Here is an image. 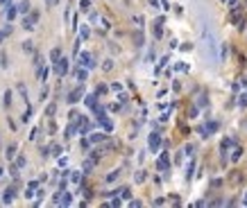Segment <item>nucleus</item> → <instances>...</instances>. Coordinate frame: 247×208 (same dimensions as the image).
<instances>
[{
  "label": "nucleus",
  "mask_w": 247,
  "mask_h": 208,
  "mask_svg": "<svg viewBox=\"0 0 247 208\" xmlns=\"http://www.w3.org/2000/svg\"><path fill=\"white\" fill-rule=\"evenodd\" d=\"M75 77H77L79 81H86V77H88V70H86V68H77V70H75Z\"/></svg>",
  "instance_id": "obj_12"
},
{
  "label": "nucleus",
  "mask_w": 247,
  "mask_h": 208,
  "mask_svg": "<svg viewBox=\"0 0 247 208\" xmlns=\"http://www.w3.org/2000/svg\"><path fill=\"white\" fill-rule=\"evenodd\" d=\"M107 93V86H98V91H95V95H104Z\"/></svg>",
  "instance_id": "obj_43"
},
{
  "label": "nucleus",
  "mask_w": 247,
  "mask_h": 208,
  "mask_svg": "<svg viewBox=\"0 0 247 208\" xmlns=\"http://www.w3.org/2000/svg\"><path fill=\"white\" fill-rule=\"evenodd\" d=\"M30 118H32V107H27V111L23 113V118H21V120H23V122H27Z\"/></svg>",
  "instance_id": "obj_34"
},
{
  "label": "nucleus",
  "mask_w": 247,
  "mask_h": 208,
  "mask_svg": "<svg viewBox=\"0 0 247 208\" xmlns=\"http://www.w3.org/2000/svg\"><path fill=\"white\" fill-rule=\"evenodd\" d=\"M55 72H57L59 77L66 75V72H68V59H64V57H61L59 61H55Z\"/></svg>",
  "instance_id": "obj_3"
},
{
  "label": "nucleus",
  "mask_w": 247,
  "mask_h": 208,
  "mask_svg": "<svg viewBox=\"0 0 247 208\" xmlns=\"http://www.w3.org/2000/svg\"><path fill=\"white\" fill-rule=\"evenodd\" d=\"M11 32H14V27H11V23H7V25L2 27V30H0V43H2V41H5L7 36L11 34Z\"/></svg>",
  "instance_id": "obj_10"
},
{
  "label": "nucleus",
  "mask_w": 247,
  "mask_h": 208,
  "mask_svg": "<svg viewBox=\"0 0 247 208\" xmlns=\"http://www.w3.org/2000/svg\"><path fill=\"white\" fill-rule=\"evenodd\" d=\"M23 50H25V52H34V45H32V41H25V43H23Z\"/></svg>",
  "instance_id": "obj_30"
},
{
  "label": "nucleus",
  "mask_w": 247,
  "mask_h": 208,
  "mask_svg": "<svg viewBox=\"0 0 247 208\" xmlns=\"http://www.w3.org/2000/svg\"><path fill=\"white\" fill-rule=\"evenodd\" d=\"M82 95H84V84H79L75 91L68 93V102H70V104H75V102H79V97H82Z\"/></svg>",
  "instance_id": "obj_5"
},
{
  "label": "nucleus",
  "mask_w": 247,
  "mask_h": 208,
  "mask_svg": "<svg viewBox=\"0 0 247 208\" xmlns=\"http://www.w3.org/2000/svg\"><path fill=\"white\" fill-rule=\"evenodd\" d=\"M46 5H48V7H55V5H57V0H46Z\"/></svg>",
  "instance_id": "obj_48"
},
{
  "label": "nucleus",
  "mask_w": 247,
  "mask_h": 208,
  "mask_svg": "<svg viewBox=\"0 0 247 208\" xmlns=\"http://www.w3.org/2000/svg\"><path fill=\"white\" fill-rule=\"evenodd\" d=\"M36 136H39V129H32V133H30V138H32V140H36Z\"/></svg>",
  "instance_id": "obj_46"
},
{
  "label": "nucleus",
  "mask_w": 247,
  "mask_h": 208,
  "mask_svg": "<svg viewBox=\"0 0 247 208\" xmlns=\"http://www.w3.org/2000/svg\"><path fill=\"white\" fill-rule=\"evenodd\" d=\"M79 7H82V9L86 11L88 7H91V0H79Z\"/></svg>",
  "instance_id": "obj_35"
},
{
  "label": "nucleus",
  "mask_w": 247,
  "mask_h": 208,
  "mask_svg": "<svg viewBox=\"0 0 247 208\" xmlns=\"http://www.w3.org/2000/svg\"><path fill=\"white\" fill-rule=\"evenodd\" d=\"M206 104H209V102H206V95H202L200 100H197V107H206Z\"/></svg>",
  "instance_id": "obj_41"
},
{
  "label": "nucleus",
  "mask_w": 247,
  "mask_h": 208,
  "mask_svg": "<svg viewBox=\"0 0 247 208\" xmlns=\"http://www.w3.org/2000/svg\"><path fill=\"white\" fill-rule=\"evenodd\" d=\"M2 174H5V168H2V165H0V179H2Z\"/></svg>",
  "instance_id": "obj_50"
},
{
  "label": "nucleus",
  "mask_w": 247,
  "mask_h": 208,
  "mask_svg": "<svg viewBox=\"0 0 247 208\" xmlns=\"http://www.w3.org/2000/svg\"><path fill=\"white\" fill-rule=\"evenodd\" d=\"M0 5H2V7H7V5H11V0H0Z\"/></svg>",
  "instance_id": "obj_49"
},
{
  "label": "nucleus",
  "mask_w": 247,
  "mask_h": 208,
  "mask_svg": "<svg viewBox=\"0 0 247 208\" xmlns=\"http://www.w3.org/2000/svg\"><path fill=\"white\" fill-rule=\"evenodd\" d=\"M82 147H84V149L91 147V140H88V138H82Z\"/></svg>",
  "instance_id": "obj_42"
},
{
  "label": "nucleus",
  "mask_w": 247,
  "mask_h": 208,
  "mask_svg": "<svg viewBox=\"0 0 247 208\" xmlns=\"http://www.w3.org/2000/svg\"><path fill=\"white\" fill-rule=\"evenodd\" d=\"M18 93L23 95V100L27 102V91H25V84H18Z\"/></svg>",
  "instance_id": "obj_32"
},
{
  "label": "nucleus",
  "mask_w": 247,
  "mask_h": 208,
  "mask_svg": "<svg viewBox=\"0 0 247 208\" xmlns=\"http://www.w3.org/2000/svg\"><path fill=\"white\" fill-rule=\"evenodd\" d=\"M77 66H84L86 70H93L95 68V57L91 52H82V54L77 52Z\"/></svg>",
  "instance_id": "obj_1"
},
{
  "label": "nucleus",
  "mask_w": 247,
  "mask_h": 208,
  "mask_svg": "<svg viewBox=\"0 0 247 208\" xmlns=\"http://www.w3.org/2000/svg\"><path fill=\"white\" fill-rule=\"evenodd\" d=\"M5 16H7V23H11V20L18 16V9H16L14 5H7V9H5Z\"/></svg>",
  "instance_id": "obj_8"
},
{
  "label": "nucleus",
  "mask_w": 247,
  "mask_h": 208,
  "mask_svg": "<svg viewBox=\"0 0 247 208\" xmlns=\"http://www.w3.org/2000/svg\"><path fill=\"white\" fill-rule=\"evenodd\" d=\"M16 149H18V147H16V145H14V142H11V145H9V147H7V158H9V161H11V158H16Z\"/></svg>",
  "instance_id": "obj_18"
},
{
  "label": "nucleus",
  "mask_w": 247,
  "mask_h": 208,
  "mask_svg": "<svg viewBox=\"0 0 247 208\" xmlns=\"http://www.w3.org/2000/svg\"><path fill=\"white\" fill-rule=\"evenodd\" d=\"M168 165H170V161H168V154H161V158H159V161H156V168H159L161 170V172H165V170H168Z\"/></svg>",
  "instance_id": "obj_7"
},
{
  "label": "nucleus",
  "mask_w": 247,
  "mask_h": 208,
  "mask_svg": "<svg viewBox=\"0 0 247 208\" xmlns=\"http://www.w3.org/2000/svg\"><path fill=\"white\" fill-rule=\"evenodd\" d=\"M34 68H36V75H39V70L43 68V57L41 54H34Z\"/></svg>",
  "instance_id": "obj_17"
},
{
  "label": "nucleus",
  "mask_w": 247,
  "mask_h": 208,
  "mask_svg": "<svg viewBox=\"0 0 247 208\" xmlns=\"http://www.w3.org/2000/svg\"><path fill=\"white\" fill-rule=\"evenodd\" d=\"M111 68H113V61H111V59H107V61L102 63V70H107V72H109Z\"/></svg>",
  "instance_id": "obj_31"
},
{
  "label": "nucleus",
  "mask_w": 247,
  "mask_h": 208,
  "mask_svg": "<svg viewBox=\"0 0 247 208\" xmlns=\"http://www.w3.org/2000/svg\"><path fill=\"white\" fill-rule=\"evenodd\" d=\"M68 179H70L75 186H79V183H82V172H77V170H75V172H68Z\"/></svg>",
  "instance_id": "obj_11"
},
{
  "label": "nucleus",
  "mask_w": 247,
  "mask_h": 208,
  "mask_svg": "<svg viewBox=\"0 0 247 208\" xmlns=\"http://www.w3.org/2000/svg\"><path fill=\"white\" fill-rule=\"evenodd\" d=\"M175 68H177L179 72H186V70H188V63H184V61H179V63H175Z\"/></svg>",
  "instance_id": "obj_28"
},
{
  "label": "nucleus",
  "mask_w": 247,
  "mask_h": 208,
  "mask_svg": "<svg viewBox=\"0 0 247 208\" xmlns=\"http://www.w3.org/2000/svg\"><path fill=\"white\" fill-rule=\"evenodd\" d=\"M229 147H234V140H231V138H225V140L220 142V149H222V152H227Z\"/></svg>",
  "instance_id": "obj_19"
},
{
  "label": "nucleus",
  "mask_w": 247,
  "mask_h": 208,
  "mask_svg": "<svg viewBox=\"0 0 247 208\" xmlns=\"http://www.w3.org/2000/svg\"><path fill=\"white\" fill-rule=\"evenodd\" d=\"M27 20H30V23H36V20H39V11H32V14H30V18H27Z\"/></svg>",
  "instance_id": "obj_38"
},
{
  "label": "nucleus",
  "mask_w": 247,
  "mask_h": 208,
  "mask_svg": "<svg viewBox=\"0 0 247 208\" xmlns=\"http://www.w3.org/2000/svg\"><path fill=\"white\" fill-rule=\"evenodd\" d=\"M145 181V172H136V183H143Z\"/></svg>",
  "instance_id": "obj_39"
},
{
  "label": "nucleus",
  "mask_w": 247,
  "mask_h": 208,
  "mask_svg": "<svg viewBox=\"0 0 247 208\" xmlns=\"http://www.w3.org/2000/svg\"><path fill=\"white\" fill-rule=\"evenodd\" d=\"M88 36H91V32H88V27H86V25H84V27H82V30H79V41H86V39H88Z\"/></svg>",
  "instance_id": "obj_21"
},
{
  "label": "nucleus",
  "mask_w": 247,
  "mask_h": 208,
  "mask_svg": "<svg viewBox=\"0 0 247 208\" xmlns=\"http://www.w3.org/2000/svg\"><path fill=\"white\" fill-rule=\"evenodd\" d=\"M193 172H195V161L188 163V168H186V179H191V177H193Z\"/></svg>",
  "instance_id": "obj_23"
},
{
  "label": "nucleus",
  "mask_w": 247,
  "mask_h": 208,
  "mask_svg": "<svg viewBox=\"0 0 247 208\" xmlns=\"http://www.w3.org/2000/svg\"><path fill=\"white\" fill-rule=\"evenodd\" d=\"M238 107L247 109V93H240V97H238Z\"/></svg>",
  "instance_id": "obj_20"
},
{
  "label": "nucleus",
  "mask_w": 247,
  "mask_h": 208,
  "mask_svg": "<svg viewBox=\"0 0 247 208\" xmlns=\"http://www.w3.org/2000/svg\"><path fill=\"white\" fill-rule=\"evenodd\" d=\"M16 9H18V14H27V9H30V0H23L21 5H16Z\"/></svg>",
  "instance_id": "obj_15"
},
{
  "label": "nucleus",
  "mask_w": 247,
  "mask_h": 208,
  "mask_svg": "<svg viewBox=\"0 0 247 208\" xmlns=\"http://www.w3.org/2000/svg\"><path fill=\"white\" fill-rule=\"evenodd\" d=\"M118 177H120V172H118V170H113V172H109V174H107V181H109V183H113Z\"/></svg>",
  "instance_id": "obj_25"
},
{
  "label": "nucleus",
  "mask_w": 247,
  "mask_h": 208,
  "mask_svg": "<svg viewBox=\"0 0 247 208\" xmlns=\"http://www.w3.org/2000/svg\"><path fill=\"white\" fill-rule=\"evenodd\" d=\"M134 41H136V45H138V48H141V45H143V32H141V30H138V32H136V36H134Z\"/></svg>",
  "instance_id": "obj_27"
},
{
  "label": "nucleus",
  "mask_w": 247,
  "mask_h": 208,
  "mask_svg": "<svg viewBox=\"0 0 247 208\" xmlns=\"http://www.w3.org/2000/svg\"><path fill=\"white\" fill-rule=\"evenodd\" d=\"M5 107H9L11 104V91H5V102H2Z\"/></svg>",
  "instance_id": "obj_33"
},
{
  "label": "nucleus",
  "mask_w": 247,
  "mask_h": 208,
  "mask_svg": "<svg viewBox=\"0 0 247 208\" xmlns=\"http://www.w3.org/2000/svg\"><path fill=\"white\" fill-rule=\"evenodd\" d=\"M0 63H2V68H7V54H0Z\"/></svg>",
  "instance_id": "obj_45"
},
{
  "label": "nucleus",
  "mask_w": 247,
  "mask_h": 208,
  "mask_svg": "<svg viewBox=\"0 0 247 208\" xmlns=\"http://www.w3.org/2000/svg\"><path fill=\"white\" fill-rule=\"evenodd\" d=\"M147 145H150V152H159V147H161V136H159L156 131H152V133H150V142H147Z\"/></svg>",
  "instance_id": "obj_4"
},
{
  "label": "nucleus",
  "mask_w": 247,
  "mask_h": 208,
  "mask_svg": "<svg viewBox=\"0 0 247 208\" xmlns=\"http://www.w3.org/2000/svg\"><path fill=\"white\" fill-rule=\"evenodd\" d=\"M16 197V186H9V188L5 190V195H2V204H11Z\"/></svg>",
  "instance_id": "obj_6"
},
{
  "label": "nucleus",
  "mask_w": 247,
  "mask_h": 208,
  "mask_svg": "<svg viewBox=\"0 0 247 208\" xmlns=\"http://www.w3.org/2000/svg\"><path fill=\"white\" fill-rule=\"evenodd\" d=\"M55 109H57L55 104H50V107H48V111H46V113H48V116H52V113H55Z\"/></svg>",
  "instance_id": "obj_47"
},
{
  "label": "nucleus",
  "mask_w": 247,
  "mask_h": 208,
  "mask_svg": "<svg viewBox=\"0 0 247 208\" xmlns=\"http://www.w3.org/2000/svg\"><path fill=\"white\" fill-rule=\"evenodd\" d=\"M14 165H16V168H18V170H21V168H25V165H27V161H25V156H23V154H21V156L16 158V163H14Z\"/></svg>",
  "instance_id": "obj_22"
},
{
  "label": "nucleus",
  "mask_w": 247,
  "mask_h": 208,
  "mask_svg": "<svg viewBox=\"0 0 247 208\" xmlns=\"http://www.w3.org/2000/svg\"><path fill=\"white\" fill-rule=\"evenodd\" d=\"M181 50H184V52H191L193 45H191V43H184V45H181Z\"/></svg>",
  "instance_id": "obj_44"
},
{
  "label": "nucleus",
  "mask_w": 247,
  "mask_h": 208,
  "mask_svg": "<svg viewBox=\"0 0 247 208\" xmlns=\"http://www.w3.org/2000/svg\"><path fill=\"white\" fill-rule=\"evenodd\" d=\"M240 158H243V149H240V147H236V152H234L231 161H240Z\"/></svg>",
  "instance_id": "obj_29"
},
{
  "label": "nucleus",
  "mask_w": 247,
  "mask_h": 208,
  "mask_svg": "<svg viewBox=\"0 0 247 208\" xmlns=\"http://www.w3.org/2000/svg\"><path fill=\"white\" fill-rule=\"evenodd\" d=\"M88 140H91V142H104V140H107V136H104V133H91Z\"/></svg>",
  "instance_id": "obj_14"
},
{
  "label": "nucleus",
  "mask_w": 247,
  "mask_h": 208,
  "mask_svg": "<svg viewBox=\"0 0 247 208\" xmlns=\"http://www.w3.org/2000/svg\"><path fill=\"white\" fill-rule=\"evenodd\" d=\"M240 172H231V177H229V181H231V183H240Z\"/></svg>",
  "instance_id": "obj_26"
},
{
  "label": "nucleus",
  "mask_w": 247,
  "mask_h": 208,
  "mask_svg": "<svg viewBox=\"0 0 247 208\" xmlns=\"http://www.w3.org/2000/svg\"><path fill=\"white\" fill-rule=\"evenodd\" d=\"M91 170H93V161L88 158V161L84 163V172H91Z\"/></svg>",
  "instance_id": "obj_36"
},
{
  "label": "nucleus",
  "mask_w": 247,
  "mask_h": 208,
  "mask_svg": "<svg viewBox=\"0 0 247 208\" xmlns=\"http://www.w3.org/2000/svg\"><path fill=\"white\" fill-rule=\"evenodd\" d=\"M50 59H52V61H59V59H61V50H59V48H55V50L50 52Z\"/></svg>",
  "instance_id": "obj_24"
},
{
  "label": "nucleus",
  "mask_w": 247,
  "mask_h": 208,
  "mask_svg": "<svg viewBox=\"0 0 247 208\" xmlns=\"http://www.w3.org/2000/svg\"><path fill=\"white\" fill-rule=\"evenodd\" d=\"M227 57H229V45L222 43L220 45V61H227Z\"/></svg>",
  "instance_id": "obj_16"
},
{
  "label": "nucleus",
  "mask_w": 247,
  "mask_h": 208,
  "mask_svg": "<svg viewBox=\"0 0 247 208\" xmlns=\"http://www.w3.org/2000/svg\"><path fill=\"white\" fill-rule=\"evenodd\" d=\"M84 102H86L88 109H93L95 104H98V95H86V97H84Z\"/></svg>",
  "instance_id": "obj_13"
},
{
  "label": "nucleus",
  "mask_w": 247,
  "mask_h": 208,
  "mask_svg": "<svg viewBox=\"0 0 247 208\" xmlns=\"http://www.w3.org/2000/svg\"><path fill=\"white\" fill-rule=\"evenodd\" d=\"M202 129H204L206 136H211V133H216V131H218V122H213V120H211V122H206Z\"/></svg>",
  "instance_id": "obj_9"
},
{
  "label": "nucleus",
  "mask_w": 247,
  "mask_h": 208,
  "mask_svg": "<svg viewBox=\"0 0 247 208\" xmlns=\"http://www.w3.org/2000/svg\"><path fill=\"white\" fill-rule=\"evenodd\" d=\"M111 91L120 93V91H123V84H118V81H116V84H111Z\"/></svg>",
  "instance_id": "obj_40"
},
{
  "label": "nucleus",
  "mask_w": 247,
  "mask_h": 208,
  "mask_svg": "<svg viewBox=\"0 0 247 208\" xmlns=\"http://www.w3.org/2000/svg\"><path fill=\"white\" fill-rule=\"evenodd\" d=\"M95 116H98V125H102V127L107 129V131H111V129H113V122H111V118H109V116H107L104 111L95 113Z\"/></svg>",
  "instance_id": "obj_2"
},
{
  "label": "nucleus",
  "mask_w": 247,
  "mask_h": 208,
  "mask_svg": "<svg viewBox=\"0 0 247 208\" xmlns=\"http://www.w3.org/2000/svg\"><path fill=\"white\" fill-rule=\"evenodd\" d=\"M184 152L193 156V154H195V145H186V147H184Z\"/></svg>",
  "instance_id": "obj_37"
}]
</instances>
